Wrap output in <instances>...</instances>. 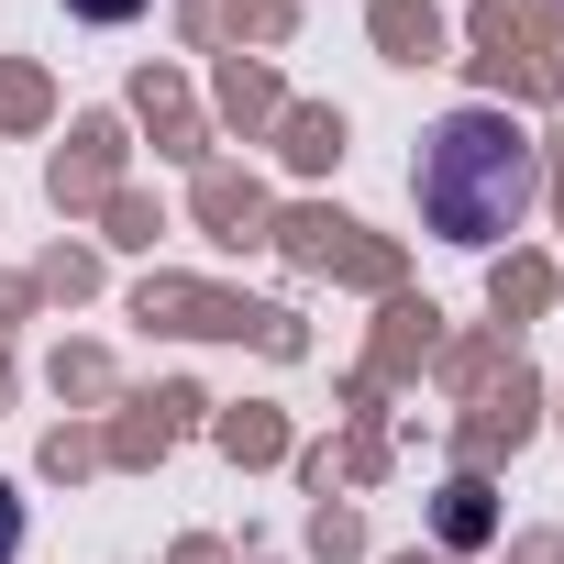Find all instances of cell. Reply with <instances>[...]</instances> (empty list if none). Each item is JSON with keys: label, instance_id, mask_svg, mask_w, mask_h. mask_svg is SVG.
I'll use <instances>...</instances> for the list:
<instances>
[{"label": "cell", "instance_id": "3", "mask_svg": "<svg viewBox=\"0 0 564 564\" xmlns=\"http://www.w3.org/2000/svg\"><path fill=\"white\" fill-rule=\"evenodd\" d=\"M67 12H78V23H133L144 0H67Z\"/></svg>", "mask_w": 564, "mask_h": 564}, {"label": "cell", "instance_id": "4", "mask_svg": "<svg viewBox=\"0 0 564 564\" xmlns=\"http://www.w3.org/2000/svg\"><path fill=\"white\" fill-rule=\"evenodd\" d=\"M12 553H23V498L0 487V564H12Z\"/></svg>", "mask_w": 564, "mask_h": 564}, {"label": "cell", "instance_id": "2", "mask_svg": "<svg viewBox=\"0 0 564 564\" xmlns=\"http://www.w3.org/2000/svg\"><path fill=\"white\" fill-rule=\"evenodd\" d=\"M443 498H454V509H443V531H454V542H476V531H487V487H443Z\"/></svg>", "mask_w": 564, "mask_h": 564}, {"label": "cell", "instance_id": "1", "mask_svg": "<svg viewBox=\"0 0 564 564\" xmlns=\"http://www.w3.org/2000/svg\"><path fill=\"white\" fill-rule=\"evenodd\" d=\"M542 210V144H531V122L520 111H443L432 133H421V221L443 232V243H465V254H487V243H509L520 221Z\"/></svg>", "mask_w": 564, "mask_h": 564}]
</instances>
